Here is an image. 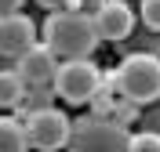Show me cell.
I'll return each mask as SVG.
<instances>
[{
    "instance_id": "obj_6",
    "label": "cell",
    "mask_w": 160,
    "mask_h": 152,
    "mask_svg": "<svg viewBox=\"0 0 160 152\" xmlns=\"http://www.w3.org/2000/svg\"><path fill=\"white\" fill-rule=\"evenodd\" d=\"M15 72L26 80L29 91H44V87H51L55 76H58V54H55L48 44H33L26 54L15 58Z\"/></svg>"
},
{
    "instance_id": "obj_2",
    "label": "cell",
    "mask_w": 160,
    "mask_h": 152,
    "mask_svg": "<svg viewBox=\"0 0 160 152\" xmlns=\"http://www.w3.org/2000/svg\"><path fill=\"white\" fill-rule=\"evenodd\" d=\"M117 91L124 94V101L146 105V101L160 98V58L157 54H128L117 65Z\"/></svg>"
},
{
    "instance_id": "obj_7",
    "label": "cell",
    "mask_w": 160,
    "mask_h": 152,
    "mask_svg": "<svg viewBox=\"0 0 160 152\" xmlns=\"http://www.w3.org/2000/svg\"><path fill=\"white\" fill-rule=\"evenodd\" d=\"M37 44V25L33 18H26L22 11L15 15H0V54L4 58H18Z\"/></svg>"
},
{
    "instance_id": "obj_12",
    "label": "cell",
    "mask_w": 160,
    "mask_h": 152,
    "mask_svg": "<svg viewBox=\"0 0 160 152\" xmlns=\"http://www.w3.org/2000/svg\"><path fill=\"white\" fill-rule=\"evenodd\" d=\"M142 22L153 33H160V0H142Z\"/></svg>"
},
{
    "instance_id": "obj_15",
    "label": "cell",
    "mask_w": 160,
    "mask_h": 152,
    "mask_svg": "<svg viewBox=\"0 0 160 152\" xmlns=\"http://www.w3.org/2000/svg\"><path fill=\"white\" fill-rule=\"evenodd\" d=\"M40 7H48V11H66L69 7V0H37Z\"/></svg>"
},
{
    "instance_id": "obj_10",
    "label": "cell",
    "mask_w": 160,
    "mask_h": 152,
    "mask_svg": "<svg viewBox=\"0 0 160 152\" xmlns=\"http://www.w3.org/2000/svg\"><path fill=\"white\" fill-rule=\"evenodd\" d=\"M26 94H29V87H26V80H22L15 69H0V105L4 109H18L22 101H26Z\"/></svg>"
},
{
    "instance_id": "obj_8",
    "label": "cell",
    "mask_w": 160,
    "mask_h": 152,
    "mask_svg": "<svg viewBox=\"0 0 160 152\" xmlns=\"http://www.w3.org/2000/svg\"><path fill=\"white\" fill-rule=\"evenodd\" d=\"M135 25V15L124 0H106V7L95 15V29H98L102 40H124Z\"/></svg>"
},
{
    "instance_id": "obj_14",
    "label": "cell",
    "mask_w": 160,
    "mask_h": 152,
    "mask_svg": "<svg viewBox=\"0 0 160 152\" xmlns=\"http://www.w3.org/2000/svg\"><path fill=\"white\" fill-rule=\"evenodd\" d=\"M22 4H26V0H0V15H15Z\"/></svg>"
},
{
    "instance_id": "obj_4",
    "label": "cell",
    "mask_w": 160,
    "mask_h": 152,
    "mask_svg": "<svg viewBox=\"0 0 160 152\" xmlns=\"http://www.w3.org/2000/svg\"><path fill=\"white\" fill-rule=\"evenodd\" d=\"M102 87V69L91 58H69L58 65V76L51 83V91L58 94L62 101L80 105V101H91Z\"/></svg>"
},
{
    "instance_id": "obj_3",
    "label": "cell",
    "mask_w": 160,
    "mask_h": 152,
    "mask_svg": "<svg viewBox=\"0 0 160 152\" xmlns=\"http://www.w3.org/2000/svg\"><path fill=\"white\" fill-rule=\"evenodd\" d=\"M66 149L69 152H128L131 134L128 127L113 123L109 116H80V120H73V134Z\"/></svg>"
},
{
    "instance_id": "obj_5",
    "label": "cell",
    "mask_w": 160,
    "mask_h": 152,
    "mask_svg": "<svg viewBox=\"0 0 160 152\" xmlns=\"http://www.w3.org/2000/svg\"><path fill=\"white\" fill-rule=\"evenodd\" d=\"M26 134H29V145L40 152H58L69 145V134H73V120L66 116L62 109L48 105V109H37L26 116Z\"/></svg>"
},
{
    "instance_id": "obj_1",
    "label": "cell",
    "mask_w": 160,
    "mask_h": 152,
    "mask_svg": "<svg viewBox=\"0 0 160 152\" xmlns=\"http://www.w3.org/2000/svg\"><path fill=\"white\" fill-rule=\"evenodd\" d=\"M44 44H48L58 58H91V51L102 44L95 18L77 15V11H51L44 22Z\"/></svg>"
},
{
    "instance_id": "obj_11",
    "label": "cell",
    "mask_w": 160,
    "mask_h": 152,
    "mask_svg": "<svg viewBox=\"0 0 160 152\" xmlns=\"http://www.w3.org/2000/svg\"><path fill=\"white\" fill-rule=\"evenodd\" d=\"M128 152H160V134H131Z\"/></svg>"
},
{
    "instance_id": "obj_13",
    "label": "cell",
    "mask_w": 160,
    "mask_h": 152,
    "mask_svg": "<svg viewBox=\"0 0 160 152\" xmlns=\"http://www.w3.org/2000/svg\"><path fill=\"white\" fill-rule=\"evenodd\" d=\"M102 7H106V0H69V7H66V11H77V15H88V18H95Z\"/></svg>"
},
{
    "instance_id": "obj_9",
    "label": "cell",
    "mask_w": 160,
    "mask_h": 152,
    "mask_svg": "<svg viewBox=\"0 0 160 152\" xmlns=\"http://www.w3.org/2000/svg\"><path fill=\"white\" fill-rule=\"evenodd\" d=\"M0 152H29V134L18 116H0Z\"/></svg>"
}]
</instances>
